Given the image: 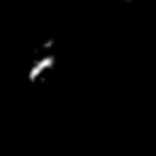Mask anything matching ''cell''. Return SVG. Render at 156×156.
Here are the masks:
<instances>
[{
	"label": "cell",
	"mask_w": 156,
	"mask_h": 156,
	"mask_svg": "<svg viewBox=\"0 0 156 156\" xmlns=\"http://www.w3.org/2000/svg\"><path fill=\"white\" fill-rule=\"evenodd\" d=\"M100 2H112V5H132L136 0H100Z\"/></svg>",
	"instance_id": "1"
}]
</instances>
